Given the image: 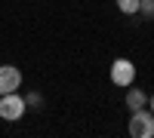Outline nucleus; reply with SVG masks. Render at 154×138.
Returning <instances> with one entry per match:
<instances>
[{
    "label": "nucleus",
    "mask_w": 154,
    "mask_h": 138,
    "mask_svg": "<svg viewBox=\"0 0 154 138\" xmlns=\"http://www.w3.org/2000/svg\"><path fill=\"white\" fill-rule=\"evenodd\" d=\"M148 110H151V114H154V92L148 95Z\"/></svg>",
    "instance_id": "obj_9"
},
{
    "label": "nucleus",
    "mask_w": 154,
    "mask_h": 138,
    "mask_svg": "<svg viewBox=\"0 0 154 138\" xmlns=\"http://www.w3.org/2000/svg\"><path fill=\"white\" fill-rule=\"evenodd\" d=\"M123 101H126V110H130V114L133 110H142V107H148V92H142L139 86H126V98Z\"/></svg>",
    "instance_id": "obj_5"
},
{
    "label": "nucleus",
    "mask_w": 154,
    "mask_h": 138,
    "mask_svg": "<svg viewBox=\"0 0 154 138\" xmlns=\"http://www.w3.org/2000/svg\"><path fill=\"white\" fill-rule=\"evenodd\" d=\"M139 12L145 19H154V0H139Z\"/></svg>",
    "instance_id": "obj_7"
},
{
    "label": "nucleus",
    "mask_w": 154,
    "mask_h": 138,
    "mask_svg": "<svg viewBox=\"0 0 154 138\" xmlns=\"http://www.w3.org/2000/svg\"><path fill=\"white\" fill-rule=\"evenodd\" d=\"M25 110H28V104H25V98L19 92H3L0 95V120L16 123V120L25 117Z\"/></svg>",
    "instance_id": "obj_1"
},
{
    "label": "nucleus",
    "mask_w": 154,
    "mask_h": 138,
    "mask_svg": "<svg viewBox=\"0 0 154 138\" xmlns=\"http://www.w3.org/2000/svg\"><path fill=\"white\" fill-rule=\"evenodd\" d=\"M130 135L133 138H154V114L148 107H142V110H133L130 114Z\"/></svg>",
    "instance_id": "obj_2"
},
{
    "label": "nucleus",
    "mask_w": 154,
    "mask_h": 138,
    "mask_svg": "<svg viewBox=\"0 0 154 138\" xmlns=\"http://www.w3.org/2000/svg\"><path fill=\"white\" fill-rule=\"evenodd\" d=\"M117 9L123 16H136L139 12V0H117Z\"/></svg>",
    "instance_id": "obj_6"
},
{
    "label": "nucleus",
    "mask_w": 154,
    "mask_h": 138,
    "mask_svg": "<svg viewBox=\"0 0 154 138\" xmlns=\"http://www.w3.org/2000/svg\"><path fill=\"white\" fill-rule=\"evenodd\" d=\"M19 86H22V71L16 65H0V95L19 92Z\"/></svg>",
    "instance_id": "obj_4"
},
{
    "label": "nucleus",
    "mask_w": 154,
    "mask_h": 138,
    "mask_svg": "<svg viewBox=\"0 0 154 138\" xmlns=\"http://www.w3.org/2000/svg\"><path fill=\"white\" fill-rule=\"evenodd\" d=\"M111 83L120 86V89H126V86L136 83V65L130 58H114L111 61Z\"/></svg>",
    "instance_id": "obj_3"
},
{
    "label": "nucleus",
    "mask_w": 154,
    "mask_h": 138,
    "mask_svg": "<svg viewBox=\"0 0 154 138\" xmlns=\"http://www.w3.org/2000/svg\"><path fill=\"white\" fill-rule=\"evenodd\" d=\"M25 104H28V107H40V104H43V98H40V92H31L28 98H25Z\"/></svg>",
    "instance_id": "obj_8"
}]
</instances>
